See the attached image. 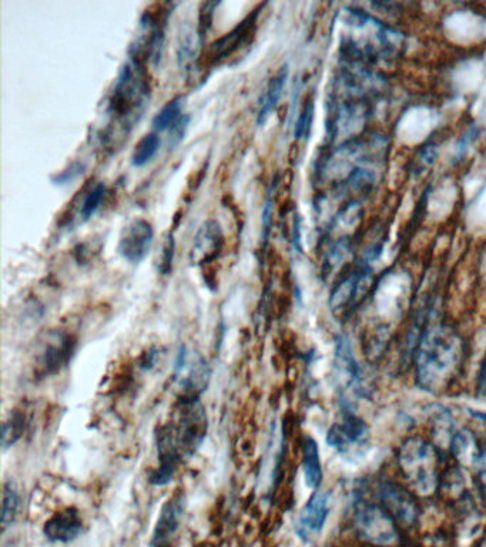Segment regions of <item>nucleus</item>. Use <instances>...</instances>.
Here are the masks:
<instances>
[{
	"instance_id": "nucleus-10",
	"label": "nucleus",
	"mask_w": 486,
	"mask_h": 547,
	"mask_svg": "<svg viewBox=\"0 0 486 547\" xmlns=\"http://www.w3.org/2000/svg\"><path fill=\"white\" fill-rule=\"evenodd\" d=\"M372 281L371 265L361 261L354 271L340 281L331 293L330 308L335 315H350L370 290Z\"/></svg>"
},
{
	"instance_id": "nucleus-1",
	"label": "nucleus",
	"mask_w": 486,
	"mask_h": 547,
	"mask_svg": "<svg viewBox=\"0 0 486 547\" xmlns=\"http://www.w3.org/2000/svg\"><path fill=\"white\" fill-rule=\"evenodd\" d=\"M209 429L206 408L200 399L179 398L172 419L156 431V449L159 465L149 475L154 486L172 482L180 463L193 458L203 445Z\"/></svg>"
},
{
	"instance_id": "nucleus-32",
	"label": "nucleus",
	"mask_w": 486,
	"mask_h": 547,
	"mask_svg": "<svg viewBox=\"0 0 486 547\" xmlns=\"http://www.w3.org/2000/svg\"><path fill=\"white\" fill-rule=\"evenodd\" d=\"M478 392L479 394H485L486 392V352L478 375Z\"/></svg>"
},
{
	"instance_id": "nucleus-13",
	"label": "nucleus",
	"mask_w": 486,
	"mask_h": 547,
	"mask_svg": "<svg viewBox=\"0 0 486 547\" xmlns=\"http://www.w3.org/2000/svg\"><path fill=\"white\" fill-rule=\"evenodd\" d=\"M331 510V492L314 491L304 508L301 509L296 522L298 538L305 543L317 538L323 532Z\"/></svg>"
},
{
	"instance_id": "nucleus-24",
	"label": "nucleus",
	"mask_w": 486,
	"mask_h": 547,
	"mask_svg": "<svg viewBox=\"0 0 486 547\" xmlns=\"http://www.w3.org/2000/svg\"><path fill=\"white\" fill-rule=\"evenodd\" d=\"M162 146V140H160L159 134L149 133L140 139V142L134 147L132 164L134 167H143L149 164L154 159L157 151Z\"/></svg>"
},
{
	"instance_id": "nucleus-4",
	"label": "nucleus",
	"mask_w": 486,
	"mask_h": 547,
	"mask_svg": "<svg viewBox=\"0 0 486 547\" xmlns=\"http://www.w3.org/2000/svg\"><path fill=\"white\" fill-rule=\"evenodd\" d=\"M150 96L149 73L143 63L130 59L119 76L110 99V112L124 124H132Z\"/></svg>"
},
{
	"instance_id": "nucleus-30",
	"label": "nucleus",
	"mask_w": 486,
	"mask_h": 547,
	"mask_svg": "<svg viewBox=\"0 0 486 547\" xmlns=\"http://www.w3.org/2000/svg\"><path fill=\"white\" fill-rule=\"evenodd\" d=\"M219 6L216 2L203 3V9L200 12L199 33L204 36V33L210 29L211 22H213L214 9Z\"/></svg>"
},
{
	"instance_id": "nucleus-18",
	"label": "nucleus",
	"mask_w": 486,
	"mask_h": 547,
	"mask_svg": "<svg viewBox=\"0 0 486 547\" xmlns=\"http://www.w3.org/2000/svg\"><path fill=\"white\" fill-rule=\"evenodd\" d=\"M301 452H303V471L305 483L308 488L313 491L320 489L323 483V465H321L320 449H318L317 441L311 436L305 435L303 444H301Z\"/></svg>"
},
{
	"instance_id": "nucleus-5",
	"label": "nucleus",
	"mask_w": 486,
	"mask_h": 547,
	"mask_svg": "<svg viewBox=\"0 0 486 547\" xmlns=\"http://www.w3.org/2000/svg\"><path fill=\"white\" fill-rule=\"evenodd\" d=\"M354 526L360 538L372 545H394L400 539L398 525L381 505L358 496L354 502Z\"/></svg>"
},
{
	"instance_id": "nucleus-9",
	"label": "nucleus",
	"mask_w": 486,
	"mask_h": 547,
	"mask_svg": "<svg viewBox=\"0 0 486 547\" xmlns=\"http://www.w3.org/2000/svg\"><path fill=\"white\" fill-rule=\"evenodd\" d=\"M76 340L66 331L56 330L46 334L36 357V374L42 378L59 374L75 354Z\"/></svg>"
},
{
	"instance_id": "nucleus-21",
	"label": "nucleus",
	"mask_w": 486,
	"mask_h": 547,
	"mask_svg": "<svg viewBox=\"0 0 486 547\" xmlns=\"http://www.w3.org/2000/svg\"><path fill=\"white\" fill-rule=\"evenodd\" d=\"M182 117L183 97L179 96L176 99L170 100L169 103L164 104L162 110H159V113L154 116L153 129L156 130V133L172 130L182 120Z\"/></svg>"
},
{
	"instance_id": "nucleus-22",
	"label": "nucleus",
	"mask_w": 486,
	"mask_h": 547,
	"mask_svg": "<svg viewBox=\"0 0 486 547\" xmlns=\"http://www.w3.org/2000/svg\"><path fill=\"white\" fill-rule=\"evenodd\" d=\"M20 505H22V499H20V493L15 483L6 482L3 486L2 532H6L15 523Z\"/></svg>"
},
{
	"instance_id": "nucleus-15",
	"label": "nucleus",
	"mask_w": 486,
	"mask_h": 547,
	"mask_svg": "<svg viewBox=\"0 0 486 547\" xmlns=\"http://www.w3.org/2000/svg\"><path fill=\"white\" fill-rule=\"evenodd\" d=\"M184 512H186V498L183 492H176L160 510L150 547L170 546L182 526Z\"/></svg>"
},
{
	"instance_id": "nucleus-16",
	"label": "nucleus",
	"mask_w": 486,
	"mask_h": 547,
	"mask_svg": "<svg viewBox=\"0 0 486 547\" xmlns=\"http://www.w3.org/2000/svg\"><path fill=\"white\" fill-rule=\"evenodd\" d=\"M224 247V236L216 220H207L201 224L190 250V263L206 265L213 263Z\"/></svg>"
},
{
	"instance_id": "nucleus-28",
	"label": "nucleus",
	"mask_w": 486,
	"mask_h": 547,
	"mask_svg": "<svg viewBox=\"0 0 486 547\" xmlns=\"http://www.w3.org/2000/svg\"><path fill=\"white\" fill-rule=\"evenodd\" d=\"M174 250H176V243H174L173 234L169 233L164 240L162 257H160L159 271L163 275H169L172 271Z\"/></svg>"
},
{
	"instance_id": "nucleus-6",
	"label": "nucleus",
	"mask_w": 486,
	"mask_h": 547,
	"mask_svg": "<svg viewBox=\"0 0 486 547\" xmlns=\"http://www.w3.org/2000/svg\"><path fill=\"white\" fill-rule=\"evenodd\" d=\"M210 378L211 369L206 358L199 352L180 347L174 361V382L180 392L179 398L200 399L209 387Z\"/></svg>"
},
{
	"instance_id": "nucleus-25",
	"label": "nucleus",
	"mask_w": 486,
	"mask_h": 547,
	"mask_svg": "<svg viewBox=\"0 0 486 547\" xmlns=\"http://www.w3.org/2000/svg\"><path fill=\"white\" fill-rule=\"evenodd\" d=\"M351 243L350 240H338L333 247L328 250L327 255H325L324 260V274L331 275L335 270H338L341 264H344V261L347 260L348 255L351 254Z\"/></svg>"
},
{
	"instance_id": "nucleus-2",
	"label": "nucleus",
	"mask_w": 486,
	"mask_h": 547,
	"mask_svg": "<svg viewBox=\"0 0 486 547\" xmlns=\"http://www.w3.org/2000/svg\"><path fill=\"white\" fill-rule=\"evenodd\" d=\"M464 348L461 338L447 325L425 328L415 349L418 387L428 392L447 389L461 368Z\"/></svg>"
},
{
	"instance_id": "nucleus-31",
	"label": "nucleus",
	"mask_w": 486,
	"mask_h": 547,
	"mask_svg": "<svg viewBox=\"0 0 486 547\" xmlns=\"http://www.w3.org/2000/svg\"><path fill=\"white\" fill-rule=\"evenodd\" d=\"M475 136V133L472 132V130H469L467 134H465L464 137H462L461 142H459L457 146V159H462V156H464L465 150H467V147L469 146V143H471L472 137Z\"/></svg>"
},
{
	"instance_id": "nucleus-17",
	"label": "nucleus",
	"mask_w": 486,
	"mask_h": 547,
	"mask_svg": "<svg viewBox=\"0 0 486 547\" xmlns=\"http://www.w3.org/2000/svg\"><path fill=\"white\" fill-rule=\"evenodd\" d=\"M83 533V520L79 510L76 508H66L56 512L43 525V535L52 543L75 542Z\"/></svg>"
},
{
	"instance_id": "nucleus-20",
	"label": "nucleus",
	"mask_w": 486,
	"mask_h": 547,
	"mask_svg": "<svg viewBox=\"0 0 486 547\" xmlns=\"http://www.w3.org/2000/svg\"><path fill=\"white\" fill-rule=\"evenodd\" d=\"M29 425V418L23 409H13L10 411L8 418L5 419L2 425V445L3 449H8L16 444Z\"/></svg>"
},
{
	"instance_id": "nucleus-7",
	"label": "nucleus",
	"mask_w": 486,
	"mask_h": 547,
	"mask_svg": "<svg viewBox=\"0 0 486 547\" xmlns=\"http://www.w3.org/2000/svg\"><path fill=\"white\" fill-rule=\"evenodd\" d=\"M327 444L340 455H360L370 444V428L354 409H341V421L328 429Z\"/></svg>"
},
{
	"instance_id": "nucleus-27",
	"label": "nucleus",
	"mask_w": 486,
	"mask_h": 547,
	"mask_svg": "<svg viewBox=\"0 0 486 547\" xmlns=\"http://www.w3.org/2000/svg\"><path fill=\"white\" fill-rule=\"evenodd\" d=\"M314 120V100H305L303 109L298 114L296 127H294V139L303 140L310 134L311 126Z\"/></svg>"
},
{
	"instance_id": "nucleus-26",
	"label": "nucleus",
	"mask_w": 486,
	"mask_h": 547,
	"mask_svg": "<svg viewBox=\"0 0 486 547\" xmlns=\"http://www.w3.org/2000/svg\"><path fill=\"white\" fill-rule=\"evenodd\" d=\"M105 194L106 186L103 183L96 184V186L86 194L82 207H80V216H82L83 220H89V218L95 216L97 210L102 206Z\"/></svg>"
},
{
	"instance_id": "nucleus-3",
	"label": "nucleus",
	"mask_w": 486,
	"mask_h": 547,
	"mask_svg": "<svg viewBox=\"0 0 486 547\" xmlns=\"http://www.w3.org/2000/svg\"><path fill=\"white\" fill-rule=\"evenodd\" d=\"M402 476L420 495H431L439 486V455L435 445L425 439H407L398 451Z\"/></svg>"
},
{
	"instance_id": "nucleus-29",
	"label": "nucleus",
	"mask_w": 486,
	"mask_h": 547,
	"mask_svg": "<svg viewBox=\"0 0 486 547\" xmlns=\"http://www.w3.org/2000/svg\"><path fill=\"white\" fill-rule=\"evenodd\" d=\"M85 170V164L80 163V161H76V163H73L69 169L62 171V173L58 174V176L52 177V181L53 183L58 184V186H63V184L70 183V181L77 179L80 174L85 173Z\"/></svg>"
},
{
	"instance_id": "nucleus-19",
	"label": "nucleus",
	"mask_w": 486,
	"mask_h": 547,
	"mask_svg": "<svg viewBox=\"0 0 486 547\" xmlns=\"http://www.w3.org/2000/svg\"><path fill=\"white\" fill-rule=\"evenodd\" d=\"M288 79V67L283 66L278 70L277 75L268 82L266 90L260 99V109H258L257 123L264 124L270 116L271 112L276 109L281 96H283L284 87H286Z\"/></svg>"
},
{
	"instance_id": "nucleus-14",
	"label": "nucleus",
	"mask_w": 486,
	"mask_h": 547,
	"mask_svg": "<svg viewBox=\"0 0 486 547\" xmlns=\"http://www.w3.org/2000/svg\"><path fill=\"white\" fill-rule=\"evenodd\" d=\"M154 228L144 218H134L124 227L119 241V253L132 264L142 263L152 250Z\"/></svg>"
},
{
	"instance_id": "nucleus-23",
	"label": "nucleus",
	"mask_w": 486,
	"mask_h": 547,
	"mask_svg": "<svg viewBox=\"0 0 486 547\" xmlns=\"http://www.w3.org/2000/svg\"><path fill=\"white\" fill-rule=\"evenodd\" d=\"M201 42H203V36L200 35L197 30L196 35L194 32L184 33L179 45V63L184 70H191L196 67L197 62L200 60V48Z\"/></svg>"
},
{
	"instance_id": "nucleus-12",
	"label": "nucleus",
	"mask_w": 486,
	"mask_h": 547,
	"mask_svg": "<svg viewBox=\"0 0 486 547\" xmlns=\"http://www.w3.org/2000/svg\"><path fill=\"white\" fill-rule=\"evenodd\" d=\"M256 23L257 10L253 15H248L230 33L211 43L210 48L206 50L201 60L209 66L220 65V63L226 62L231 56L240 52L241 48L250 45L251 39H253L254 33H256Z\"/></svg>"
},
{
	"instance_id": "nucleus-8",
	"label": "nucleus",
	"mask_w": 486,
	"mask_h": 547,
	"mask_svg": "<svg viewBox=\"0 0 486 547\" xmlns=\"http://www.w3.org/2000/svg\"><path fill=\"white\" fill-rule=\"evenodd\" d=\"M335 371L338 381L343 382L340 394L341 409H354L351 395L365 394L363 371L355 359L353 347L347 337H338L335 344Z\"/></svg>"
},
{
	"instance_id": "nucleus-11",
	"label": "nucleus",
	"mask_w": 486,
	"mask_h": 547,
	"mask_svg": "<svg viewBox=\"0 0 486 547\" xmlns=\"http://www.w3.org/2000/svg\"><path fill=\"white\" fill-rule=\"evenodd\" d=\"M377 492L380 505L390 513L391 518L398 525L411 528L417 523L418 516H420V506H418L415 496L404 486L384 479L378 485Z\"/></svg>"
}]
</instances>
